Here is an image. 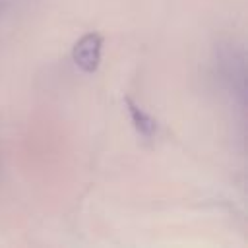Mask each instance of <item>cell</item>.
I'll use <instances>...</instances> for the list:
<instances>
[{"instance_id":"6da1fadb","label":"cell","mask_w":248,"mask_h":248,"mask_svg":"<svg viewBox=\"0 0 248 248\" xmlns=\"http://www.w3.org/2000/svg\"><path fill=\"white\" fill-rule=\"evenodd\" d=\"M101 50H103V39L97 33L83 35L72 50V58L76 66H79L83 72H95L101 62Z\"/></svg>"},{"instance_id":"7a4b0ae2","label":"cell","mask_w":248,"mask_h":248,"mask_svg":"<svg viewBox=\"0 0 248 248\" xmlns=\"http://www.w3.org/2000/svg\"><path fill=\"white\" fill-rule=\"evenodd\" d=\"M126 105H128V110H130V116H132V122H134V126H136V130H138L141 136H145V138L153 136L155 130H157V122H155L147 112H143L138 105H134V101H132L130 97L126 99Z\"/></svg>"}]
</instances>
